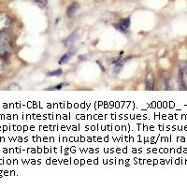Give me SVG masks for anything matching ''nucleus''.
<instances>
[{
  "label": "nucleus",
  "instance_id": "4",
  "mask_svg": "<svg viewBox=\"0 0 187 188\" xmlns=\"http://www.w3.org/2000/svg\"><path fill=\"white\" fill-rule=\"evenodd\" d=\"M76 49H74V48H71L69 51H68L66 53H65L62 57H61V59L59 60V64H66L68 60H69L72 56L75 54V53H76Z\"/></svg>",
  "mask_w": 187,
  "mask_h": 188
},
{
  "label": "nucleus",
  "instance_id": "1",
  "mask_svg": "<svg viewBox=\"0 0 187 188\" xmlns=\"http://www.w3.org/2000/svg\"><path fill=\"white\" fill-rule=\"evenodd\" d=\"M12 53L11 39L8 34L0 33V56H8Z\"/></svg>",
  "mask_w": 187,
  "mask_h": 188
},
{
  "label": "nucleus",
  "instance_id": "10",
  "mask_svg": "<svg viewBox=\"0 0 187 188\" xmlns=\"http://www.w3.org/2000/svg\"><path fill=\"white\" fill-rule=\"evenodd\" d=\"M4 69V62L2 60H0V72H1Z\"/></svg>",
  "mask_w": 187,
  "mask_h": 188
},
{
  "label": "nucleus",
  "instance_id": "2",
  "mask_svg": "<svg viewBox=\"0 0 187 188\" xmlns=\"http://www.w3.org/2000/svg\"><path fill=\"white\" fill-rule=\"evenodd\" d=\"M81 36V30L77 29L76 31H74L69 37H67V39L65 41V46L66 47V48H69V47H71V45L78 40V37Z\"/></svg>",
  "mask_w": 187,
  "mask_h": 188
},
{
  "label": "nucleus",
  "instance_id": "6",
  "mask_svg": "<svg viewBox=\"0 0 187 188\" xmlns=\"http://www.w3.org/2000/svg\"><path fill=\"white\" fill-rule=\"evenodd\" d=\"M153 84H154V79H153V75L152 73H149L148 76L146 78V87L147 89H153Z\"/></svg>",
  "mask_w": 187,
  "mask_h": 188
},
{
  "label": "nucleus",
  "instance_id": "9",
  "mask_svg": "<svg viewBox=\"0 0 187 188\" xmlns=\"http://www.w3.org/2000/svg\"><path fill=\"white\" fill-rule=\"evenodd\" d=\"M61 74H62V70L59 69L57 70H54V71L48 73V76H59V75H61Z\"/></svg>",
  "mask_w": 187,
  "mask_h": 188
},
{
  "label": "nucleus",
  "instance_id": "8",
  "mask_svg": "<svg viewBox=\"0 0 187 188\" xmlns=\"http://www.w3.org/2000/svg\"><path fill=\"white\" fill-rule=\"evenodd\" d=\"M35 3L40 8H43L47 5V0H35Z\"/></svg>",
  "mask_w": 187,
  "mask_h": 188
},
{
  "label": "nucleus",
  "instance_id": "7",
  "mask_svg": "<svg viewBox=\"0 0 187 188\" xmlns=\"http://www.w3.org/2000/svg\"><path fill=\"white\" fill-rule=\"evenodd\" d=\"M66 84H68V83H66V82H62V83H60V84H58L57 86H54V87H50V88H48L47 90H59V89H61L63 86H66Z\"/></svg>",
  "mask_w": 187,
  "mask_h": 188
},
{
  "label": "nucleus",
  "instance_id": "11",
  "mask_svg": "<svg viewBox=\"0 0 187 188\" xmlns=\"http://www.w3.org/2000/svg\"><path fill=\"white\" fill-rule=\"evenodd\" d=\"M125 1H127V2H137V1H139V0H125Z\"/></svg>",
  "mask_w": 187,
  "mask_h": 188
},
{
  "label": "nucleus",
  "instance_id": "3",
  "mask_svg": "<svg viewBox=\"0 0 187 188\" xmlns=\"http://www.w3.org/2000/svg\"><path fill=\"white\" fill-rule=\"evenodd\" d=\"M129 25H130V19L125 18V19H123L119 24H115L114 26L117 28V29H119L123 32H125L129 28Z\"/></svg>",
  "mask_w": 187,
  "mask_h": 188
},
{
  "label": "nucleus",
  "instance_id": "5",
  "mask_svg": "<svg viewBox=\"0 0 187 188\" xmlns=\"http://www.w3.org/2000/svg\"><path fill=\"white\" fill-rule=\"evenodd\" d=\"M79 8H80V5H79V3H77V2L72 3L69 7H68V8H67V11H66L67 16L69 17V18H71L72 16H74V14L77 12V11H78Z\"/></svg>",
  "mask_w": 187,
  "mask_h": 188
},
{
  "label": "nucleus",
  "instance_id": "12",
  "mask_svg": "<svg viewBox=\"0 0 187 188\" xmlns=\"http://www.w3.org/2000/svg\"><path fill=\"white\" fill-rule=\"evenodd\" d=\"M96 2H101V1H104V0H95Z\"/></svg>",
  "mask_w": 187,
  "mask_h": 188
}]
</instances>
